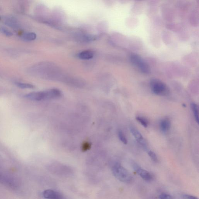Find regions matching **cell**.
I'll return each instance as SVG.
<instances>
[{
    "label": "cell",
    "instance_id": "cell-1",
    "mask_svg": "<svg viewBox=\"0 0 199 199\" xmlns=\"http://www.w3.org/2000/svg\"><path fill=\"white\" fill-rule=\"evenodd\" d=\"M62 95V92L59 90L54 88L44 91L33 92L27 94L25 97L33 101H40L60 98Z\"/></svg>",
    "mask_w": 199,
    "mask_h": 199
},
{
    "label": "cell",
    "instance_id": "cell-2",
    "mask_svg": "<svg viewBox=\"0 0 199 199\" xmlns=\"http://www.w3.org/2000/svg\"><path fill=\"white\" fill-rule=\"evenodd\" d=\"M114 176L119 181L125 183H131L133 178L131 174L120 164L116 163L112 167Z\"/></svg>",
    "mask_w": 199,
    "mask_h": 199
},
{
    "label": "cell",
    "instance_id": "cell-3",
    "mask_svg": "<svg viewBox=\"0 0 199 199\" xmlns=\"http://www.w3.org/2000/svg\"><path fill=\"white\" fill-rule=\"evenodd\" d=\"M151 90L153 93L160 96H166L170 93L169 89L162 81L153 79L150 82Z\"/></svg>",
    "mask_w": 199,
    "mask_h": 199
},
{
    "label": "cell",
    "instance_id": "cell-4",
    "mask_svg": "<svg viewBox=\"0 0 199 199\" xmlns=\"http://www.w3.org/2000/svg\"><path fill=\"white\" fill-rule=\"evenodd\" d=\"M130 60L132 62L134 65L138 67L142 72L146 73L149 72L148 66L139 56L135 55H132L130 57Z\"/></svg>",
    "mask_w": 199,
    "mask_h": 199
},
{
    "label": "cell",
    "instance_id": "cell-5",
    "mask_svg": "<svg viewBox=\"0 0 199 199\" xmlns=\"http://www.w3.org/2000/svg\"><path fill=\"white\" fill-rule=\"evenodd\" d=\"M132 166L133 169L142 179L147 181L152 180V177L149 172L141 168L136 163H133Z\"/></svg>",
    "mask_w": 199,
    "mask_h": 199
},
{
    "label": "cell",
    "instance_id": "cell-6",
    "mask_svg": "<svg viewBox=\"0 0 199 199\" xmlns=\"http://www.w3.org/2000/svg\"><path fill=\"white\" fill-rule=\"evenodd\" d=\"M130 130L131 133L137 141L141 144V145L144 148H147V143L141 133L137 129L133 127H131Z\"/></svg>",
    "mask_w": 199,
    "mask_h": 199
},
{
    "label": "cell",
    "instance_id": "cell-7",
    "mask_svg": "<svg viewBox=\"0 0 199 199\" xmlns=\"http://www.w3.org/2000/svg\"><path fill=\"white\" fill-rule=\"evenodd\" d=\"M43 196L47 199H65L58 192L50 189L44 191Z\"/></svg>",
    "mask_w": 199,
    "mask_h": 199
},
{
    "label": "cell",
    "instance_id": "cell-8",
    "mask_svg": "<svg viewBox=\"0 0 199 199\" xmlns=\"http://www.w3.org/2000/svg\"><path fill=\"white\" fill-rule=\"evenodd\" d=\"M170 128H171V122L168 118H165L161 121L160 128L162 132H167L170 130Z\"/></svg>",
    "mask_w": 199,
    "mask_h": 199
},
{
    "label": "cell",
    "instance_id": "cell-9",
    "mask_svg": "<svg viewBox=\"0 0 199 199\" xmlns=\"http://www.w3.org/2000/svg\"><path fill=\"white\" fill-rule=\"evenodd\" d=\"M94 52L93 51L87 50L82 51L79 53L78 57L82 60H90L93 58Z\"/></svg>",
    "mask_w": 199,
    "mask_h": 199
},
{
    "label": "cell",
    "instance_id": "cell-10",
    "mask_svg": "<svg viewBox=\"0 0 199 199\" xmlns=\"http://www.w3.org/2000/svg\"><path fill=\"white\" fill-rule=\"evenodd\" d=\"M191 108H192V112H193L196 122L198 124L199 122L198 106L196 103H192L191 104Z\"/></svg>",
    "mask_w": 199,
    "mask_h": 199
},
{
    "label": "cell",
    "instance_id": "cell-11",
    "mask_svg": "<svg viewBox=\"0 0 199 199\" xmlns=\"http://www.w3.org/2000/svg\"><path fill=\"white\" fill-rule=\"evenodd\" d=\"M22 38L25 40L32 41L34 40L36 38V33L33 32H28L25 33L22 36Z\"/></svg>",
    "mask_w": 199,
    "mask_h": 199
},
{
    "label": "cell",
    "instance_id": "cell-12",
    "mask_svg": "<svg viewBox=\"0 0 199 199\" xmlns=\"http://www.w3.org/2000/svg\"><path fill=\"white\" fill-rule=\"evenodd\" d=\"M15 84L17 87L22 89H32L34 87L32 84L23 82H17Z\"/></svg>",
    "mask_w": 199,
    "mask_h": 199
},
{
    "label": "cell",
    "instance_id": "cell-13",
    "mask_svg": "<svg viewBox=\"0 0 199 199\" xmlns=\"http://www.w3.org/2000/svg\"><path fill=\"white\" fill-rule=\"evenodd\" d=\"M136 119L139 123L145 128H147L148 126L149 122L147 119L145 118L144 117H141V116H137L136 117Z\"/></svg>",
    "mask_w": 199,
    "mask_h": 199
},
{
    "label": "cell",
    "instance_id": "cell-14",
    "mask_svg": "<svg viewBox=\"0 0 199 199\" xmlns=\"http://www.w3.org/2000/svg\"><path fill=\"white\" fill-rule=\"evenodd\" d=\"M92 145L90 143L88 142H85L82 143V150L83 152H86L89 150L91 148Z\"/></svg>",
    "mask_w": 199,
    "mask_h": 199
},
{
    "label": "cell",
    "instance_id": "cell-15",
    "mask_svg": "<svg viewBox=\"0 0 199 199\" xmlns=\"http://www.w3.org/2000/svg\"><path fill=\"white\" fill-rule=\"evenodd\" d=\"M118 135L119 139H120V141H122L124 144H127V138L126 137L123 133L122 132V131L119 130L118 132Z\"/></svg>",
    "mask_w": 199,
    "mask_h": 199
},
{
    "label": "cell",
    "instance_id": "cell-16",
    "mask_svg": "<svg viewBox=\"0 0 199 199\" xmlns=\"http://www.w3.org/2000/svg\"><path fill=\"white\" fill-rule=\"evenodd\" d=\"M148 154L149 157L153 161L155 162V163H157L158 162V158H157V154L153 151H148Z\"/></svg>",
    "mask_w": 199,
    "mask_h": 199
},
{
    "label": "cell",
    "instance_id": "cell-17",
    "mask_svg": "<svg viewBox=\"0 0 199 199\" xmlns=\"http://www.w3.org/2000/svg\"><path fill=\"white\" fill-rule=\"evenodd\" d=\"M0 31H1V32L3 33V34L5 36L7 37H11L13 35V34H12V32H11L8 30L6 29V28L4 27L1 28H0Z\"/></svg>",
    "mask_w": 199,
    "mask_h": 199
},
{
    "label": "cell",
    "instance_id": "cell-18",
    "mask_svg": "<svg viewBox=\"0 0 199 199\" xmlns=\"http://www.w3.org/2000/svg\"><path fill=\"white\" fill-rule=\"evenodd\" d=\"M160 199H174L172 197L168 194L163 193L160 196Z\"/></svg>",
    "mask_w": 199,
    "mask_h": 199
},
{
    "label": "cell",
    "instance_id": "cell-19",
    "mask_svg": "<svg viewBox=\"0 0 199 199\" xmlns=\"http://www.w3.org/2000/svg\"><path fill=\"white\" fill-rule=\"evenodd\" d=\"M183 199H198L197 197L193 196L184 194L182 196Z\"/></svg>",
    "mask_w": 199,
    "mask_h": 199
},
{
    "label": "cell",
    "instance_id": "cell-20",
    "mask_svg": "<svg viewBox=\"0 0 199 199\" xmlns=\"http://www.w3.org/2000/svg\"><path fill=\"white\" fill-rule=\"evenodd\" d=\"M0 20H1V17H0Z\"/></svg>",
    "mask_w": 199,
    "mask_h": 199
}]
</instances>
